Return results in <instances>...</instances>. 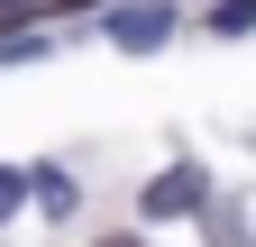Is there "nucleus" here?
Returning <instances> with one entry per match:
<instances>
[{"label":"nucleus","instance_id":"1","mask_svg":"<svg viewBox=\"0 0 256 247\" xmlns=\"http://www.w3.org/2000/svg\"><path fill=\"white\" fill-rule=\"evenodd\" d=\"M174 28H183L174 0H138V10H110V46H119V55H146V46H165Z\"/></svg>","mask_w":256,"mask_h":247},{"label":"nucleus","instance_id":"2","mask_svg":"<svg viewBox=\"0 0 256 247\" xmlns=\"http://www.w3.org/2000/svg\"><path fill=\"white\" fill-rule=\"evenodd\" d=\"M138 210H146V220H192V210H202V165H165L138 192Z\"/></svg>","mask_w":256,"mask_h":247},{"label":"nucleus","instance_id":"3","mask_svg":"<svg viewBox=\"0 0 256 247\" xmlns=\"http://www.w3.org/2000/svg\"><path fill=\"white\" fill-rule=\"evenodd\" d=\"M28 192H37V210H55V220H64V210H74V183H64L55 165H46V174H28Z\"/></svg>","mask_w":256,"mask_h":247},{"label":"nucleus","instance_id":"4","mask_svg":"<svg viewBox=\"0 0 256 247\" xmlns=\"http://www.w3.org/2000/svg\"><path fill=\"white\" fill-rule=\"evenodd\" d=\"M247 28H256V0H220L210 10V37H247Z\"/></svg>","mask_w":256,"mask_h":247},{"label":"nucleus","instance_id":"5","mask_svg":"<svg viewBox=\"0 0 256 247\" xmlns=\"http://www.w3.org/2000/svg\"><path fill=\"white\" fill-rule=\"evenodd\" d=\"M46 55H55L46 37H0V64H46Z\"/></svg>","mask_w":256,"mask_h":247},{"label":"nucleus","instance_id":"6","mask_svg":"<svg viewBox=\"0 0 256 247\" xmlns=\"http://www.w3.org/2000/svg\"><path fill=\"white\" fill-rule=\"evenodd\" d=\"M18 202H28V174H18V165H0V220H10Z\"/></svg>","mask_w":256,"mask_h":247},{"label":"nucleus","instance_id":"7","mask_svg":"<svg viewBox=\"0 0 256 247\" xmlns=\"http://www.w3.org/2000/svg\"><path fill=\"white\" fill-rule=\"evenodd\" d=\"M18 18H28V0H0V28H18Z\"/></svg>","mask_w":256,"mask_h":247},{"label":"nucleus","instance_id":"8","mask_svg":"<svg viewBox=\"0 0 256 247\" xmlns=\"http://www.w3.org/2000/svg\"><path fill=\"white\" fill-rule=\"evenodd\" d=\"M101 247H146V238H101Z\"/></svg>","mask_w":256,"mask_h":247}]
</instances>
